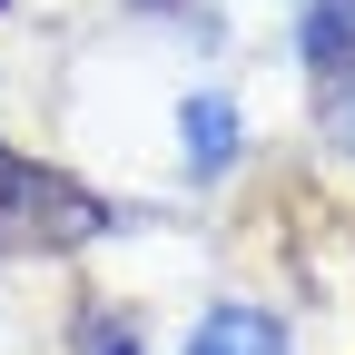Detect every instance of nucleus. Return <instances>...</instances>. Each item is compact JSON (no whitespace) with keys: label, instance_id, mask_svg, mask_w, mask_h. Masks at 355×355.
<instances>
[{"label":"nucleus","instance_id":"f257e3e1","mask_svg":"<svg viewBox=\"0 0 355 355\" xmlns=\"http://www.w3.org/2000/svg\"><path fill=\"white\" fill-rule=\"evenodd\" d=\"M99 227H109L99 198H79L60 168H30V158L0 148V247H79Z\"/></svg>","mask_w":355,"mask_h":355},{"label":"nucleus","instance_id":"f03ea898","mask_svg":"<svg viewBox=\"0 0 355 355\" xmlns=\"http://www.w3.org/2000/svg\"><path fill=\"white\" fill-rule=\"evenodd\" d=\"M296 40H306V60H316L326 79H336V69H355V0H306Z\"/></svg>","mask_w":355,"mask_h":355},{"label":"nucleus","instance_id":"7ed1b4c3","mask_svg":"<svg viewBox=\"0 0 355 355\" xmlns=\"http://www.w3.org/2000/svg\"><path fill=\"white\" fill-rule=\"evenodd\" d=\"M188 355H286V336H277V316H257V306H227V316L198 326Z\"/></svg>","mask_w":355,"mask_h":355},{"label":"nucleus","instance_id":"20e7f679","mask_svg":"<svg viewBox=\"0 0 355 355\" xmlns=\"http://www.w3.org/2000/svg\"><path fill=\"white\" fill-rule=\"evenodd\" d=\"M227 148H237L227 109H217V99H198V109H188V158H198V168H227Z\"/></svg>","mask_w":355,"mask_h":355},{"label":"nucleus","instance_id":"39448f33","mask_svg":"<svg viewBox=\"0 0 355 355\" xmlns=\"http://www.w3.org/2000/svg\"><path fill=\"white\" fill-rule=\"evenodd\" d=\"M89 355H139V345H128V326H89Z\"/></svg>","mask_w":355,"mask_h":355}]
</instances>
